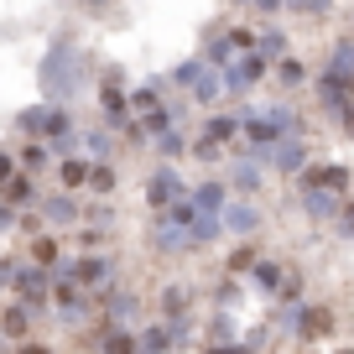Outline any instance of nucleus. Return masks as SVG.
<instances>
[{
  "instance_id": "obj_1",
  "label": "nucleus",
  "mask_w": 354,
  "mask_h": 354,
  "mask_svg": "<svg viewBox=\"0 0 354 354\" xmlns=\"http://www.w3.org/2000/svg\"><path fill=\"white\" fill-rule=\"evenodd\" d=\"M302 198H308L313 214H333L339 203H349V177H344L339 167H318V172H308V183H302Z\"/></svg>"
},
{
  "instance_id": "obj_2",
  "label": "nucleus",
  "mask_w": 354,
  "mask_h": 354,
  "mask_svg": "<svg viewBox=\"0 0 354 354\" xmlns=\"http://www.w3.org/2000/svg\"><path fill=\"white\" fill-rule=\"evenodd\" d=\"M172 198H177V177L162 172V177L151 183V203H156V209H172ZM177 203H183V198H177Z\"/></svg>"
},
{
  "instance_id": "obj_3",
  "label": "nucleus",
  "mask_w": 354,
  "mask_h": 354,
  "mask_svg": "<svg viewBox=\"0 0 354 354\" xmlns=\"http://www.w3.org/2000/svg\"><path fill=\"white\" fill-rule=\"evenodd\" d=\"M323 323H328V313H308V318H302V333H323Z\"/></svg>"
},
{
  "instance_id": "obj_4",
  "label": "nucleus",
  "mask_w": 354,
  "mask_h": 354,
  "mask_svg": "<svg viewBox=\"0 0 354 354\" xmlns=\"http://www.w3.org/2000/svg\"><path fill=\"white\" fill-rule=\"evenodd\" d=\"M230 224H234V230H250L255 214H250V209H234V214H230Z\"/></svg>"
},
{
  "instance_id": "obj_5",
  "label": "nucleus",
  "mask_w": 354,
  "mask_h": 354,
  "mask_svg": "<svg viewBox=\"0 0 354 354\" xmlns=\"http://www.w3.org/2000/svg\"><path fill=\"white\" fill-rule=\"evenodd\" d=\"M21 328H26V318H21V313L11 308V313H6V333H21Z\"/></svg>"
},
{
  "instance_id": "obj_6",
  "label": "nucleus",
  "mask_w": 354,
  "mask_h": 354,
  "mask_svg": "<svg viewBox=\"0 0 354 354\" xmlns=\"http://www.w3.org/2000/svg\"><path fill=\"white\" fill-rule=\"evenodd\" d=\"M209 354H255V349H234V344H219V349H209Z\"/></svg>"
},
{
  "instance_id": "obj_7",
  "label": "nucleus",
  "mask_w": 354,
  "mask_h": 354,
  "mask_svg": "<svg viewBox=\"0 0 354 354\" xmlns=\"http://www.w3.org/2000/svg\"><path fill=\"white\" fill-rule=\"evenodd\" d=\"M21 354H53V349H42V344H32V349H21Z\"/></svg>"
},
{
  "instance_id": "obj_8",
  "label": "nucleus",
  "mask_w": 354,
  "mask_h": 354,
  "mask_svg": "<svg viewBox=\"0 0 354 354\" xmlns=\"http://www.w3.org/2000/svg\"><path fill=\"white\" fill-rule=\"evenodd\" d=\"M344 230H354V209H349V214H344Z\"/></svg>"
}]
</instances>
